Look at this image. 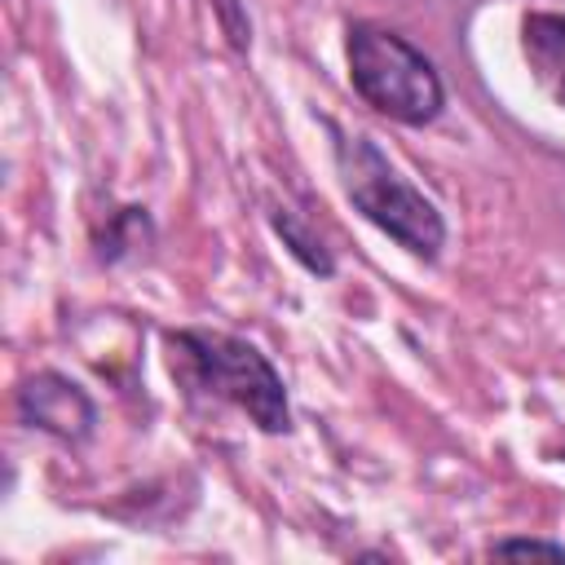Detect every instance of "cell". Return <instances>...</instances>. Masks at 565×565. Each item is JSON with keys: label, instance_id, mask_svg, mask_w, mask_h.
Instances as JSON below:
<instances>
[{"label": "cell", "instance_id": "obj_1", "mask_svg": "<svg viewBox=\"0 0 565 565\" xmlns=\"http://www.w3.org/2000/svg\"><path fill=\"white\" fill-rule=\"evenodd\" d=\"M349 79L366 106L397 124H428L446 97L433 62L397 31L371 22L349 31Z\"/></svg>", "mask_w": 565, "mask_h": 565}, {"label": "cell", "instance_id": "obj_2", "mask_svg": "<svg viewBox=\"0 0 565 565\" xmlns=\"http://www.w3.org/2000/svg\"><path fill=\"white\" fill-rule=\"evenodd\" d=\"M335 159H340V177H344L349 199L358 203V212L371 225H380L388 238H397L415 256H437L441 234H446L441 230V216L433 212V203L415 185H406L388 168V159L371 141L344 137L335 146Z\"/></svg>", "mask_w": 565, "mask_h": 565}, {"label": "cell", "instance_id": "obj_4", "mask_svg": "<svg viewBox=\"0 0 565 565\" xmlns=\"http://www.w3.org/2000/svg\"><path fill=\"white\" fill-rule=\"evenodd\" d=\"M22 411H26L40 428H49V433H57V437H84L88 424H93L88 397H84L75 384L57 380V375L31 380V384L22 388Z\"/></svg>", "mask_w": 565, "mask_h": 565}, {"label": "cell", "instance_id": "obj_6", "mask_svg": "<svg viewBox=\"0 0 565 565\" xmlns=\"http://www.w3.org/2000/svg\"><path fill=\"white\" fill-rule=\"evenodd\" d=\"M494 556H543V561H565L561 543H539V539H508L494 543Z\"/></svg>", "mask_w": 565, "mask_h": 565}, {"label": "cell", "instance_id": "obj_5", "mask_svg": "<svg viewBox=\"0 0 565 565\" xmlns=\"http://www.w3.org/2000/svg\"><path fill=\"white\" fill-rule=\"evenodd\" d=\"M521 53L534 84L565 106V13H530L521 22Z\"/></svg>", "mask_w": 565, "mask_h": 565}, {"label": "cell", "instance_id": "obj_3", "mask_svg": "<svg viewBox=\"0 0 565 565\" xmlns=\"http://www.w3.org/2000/svg\"><path fill=\"white\" fill-rule=\"evenodd\" d=\"M177 349L194 362L199 380L230 397L238 411H247L265 433H282L287 428V397H282V380L274 375V366L243 340L234 335H207V331H181Z\"/></svg>", "mask_w": 565, "mask_h": 565}]
</instances>
